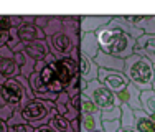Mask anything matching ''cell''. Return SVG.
Returning a JSON list of instances; mask_svg holds the SVG:
<instances>
[{
  "mask_svg": "<svg viewBox=\"0 0 155 132\" xmlns=\"http://www.w3.org/2000/svg\"><path fill=\"white\" fill-rule=\"evenodd\" d=\"M96 36H97L101 51H104V53H109L120 60H127L129 56L134 54L135 40L120 28L107 25L99 31H96Z\"/></svg>",
  "mask_w": 155,
  "mask_h": 132,
  "instance_id": "1",
  "label": "cell"
},
{
  "mask_svg": "<svg viewBox=\"0 0 155 132\" xmlns=\"http://www.w3.org/2000/svg\"><path fill=\"white\" fill-rule=\"evenodd\" d=\"M124 74L129 83L137 86L140 91H149L152 89L155 78V66L147 58L134 53L127 60H124Z\"/></svg>",
  "mask_w": 155,
  "mask_h": 132,
  "instance_id": "2",
  "label": "cell"
},
{
  "mask_svg": "<svg viewBox=\"0 0 155 132\" xmlns=\"http://www.w3.org/2000/svg\"><path fill=\"white\" fill-rule=\"evenodd\" d=\"M53 111H54V102L41 101V99H33V101L27 102V106L20 111V114L23 117L25 122L30 124L33 129H36V127L50 124Z\"/></svg>",
  "mask_w": 155,
  "mask_h": 132,
  "instance_id": "3",
  "label": "cell"
},
{
  "mask_svg": "<svg viewBox=\"0 0 155 132\" xmlns=\"http://www.w3.org/2000/svg\"><path fill=\"white\" fill-rule=\"evenodd\" d=\"M91 101L101 109V112H106V111H112V109L119 107V101H117V96L114 93H110L107 87H104L101 83L96 79V81H91L87 83L86 89L83 91Z\"/></svg>",
  "mask_w": 155,
  "mask_h": 132,
  "instance_id": "4",
  "label": "cell"
},
{
  "mask_svg": "<svg viewBox=\"0 0 155 132\" xmlns=\"http://www.w3.org/2000/svg\"><path fill=\"white\" fill-rule=\"evenodd\" d=\"M48 46H50V53L54 54L58 60L63 58H69V51L74 48V43H73V36L69 33H66L64 30L54 33V35L48 36L46 38Z\"/></svg>",
  "mask_w": 155,
  "mask_h": 132,
  "instance_id": "5",
  "label": "cell"
},
{
  "mask_svg": "<svg viewBox=\"0 0 155 132\" xmlns=\"http://www.w3.org/2000/svg\"><path fill=\"white\" fill-rule=\"evenodd\" d=\"M35 73L38 74V78H40V81H41L43 87L48 89L50 93L60 94V93L64 91V87H63V84L60 83V79H58L54 69L51 68L50 64H46L45 61H36V63H35Z\"/></svg>",
  "mask_w": 155,
  "mask_h": 132,
  "instance_id": "6",
  "label": "cell"
},
{
  "mask_svg": "<svg viewBox=\"0 0 155 132\" xmlns=\"http://www.w3.org/2000/svg\"><path fill=\"white\" fill-rule=\"evenodd\" d=\"M51 68L54 69L60 83L63 84V87L66 89L69 83L73 81L74 76L79 74V66H78V60H73V58H63V60L54 61L53 64H50Z\"/></svg>",
  "mask_w": 155,
  "mask_h": 132,
  "instance_id": "7",
  "label": "cell"
},
{
  "mask_svg": "<svg viewBox=\"0 0 155 132\" xmlns=\"http://www.w3.org/2000/svg\"><path fill=\"white\" fill-rule=\"evenodd\" d=\"M97 81L104 87H107L110 93H114V94H119L120 91H124L125 87L129 86V79L125 78L124 73L107 71V69H101V68H99Z\"/></svg>",
  "mask_w": 155,
  "mask_h": 132,
  "instance_id": "8",
  "label": "cell"
},
{
  "mask_svg": "<svg viewBox=\"0 0 155 132\" xmlns=\"http://www.w3.org/2000/svg\"><path fill=\"white\" fill-rule=\"evenodd\" d=\"M112 20V15H87V17H81V33H96L101 28L107 27Z\"/></svg>",
  "mask_w": 155,
  "mask_h": 132,
  "instance_id": "9",
  "label": "cell"
},
{
  "mask_svg": "<svg viewBox=\"0 0 155 132\" xmlns=\"http://www.w3.org/2000/svg\"><path fill=\"white\" fill-rule=\"evenodd\" d=\"M134 53L147 58V60L152 61L153 66H155V35H145V33H143L140 38L135 40Z\"/></svg>",
  "mask_w": 155,
  "mask_h": 132,
  "instance_id": "10",
  "label": "cell"
},
{
  "mask_svg": "<svg viewBox=\"0 0 155 132\" xmlns=\"http://www.w3.org/2000/svg\"><path fill=\"white\" fill-rule=\"evenodd\" d=\"M140 93H142V91H140L137 86L129 83V86L125 87L124 91H120L119 94H116V96H117L119 104L129 106L132 111H139V109H142L140 107Z\"/></svg>",
  "mask_w": 155,
  "mask_h": 132,
  "instance_id": "11",
  "label": "cell"
},
{
  "mask_svg": "<svg viewBox=\"0 0 155 132\" xmlns=\"http://www.w3.org/2000/svg\"><path fill=\"white\" fill-rule=\"evenodd\" d=\"M99 51H101V46H99L96 33H81L79 35V54H84V56L94 60Z\"/></svg>",
  "mask_w": 155,
  "mask_h": 132,
  "instance_id": "12",
  "label": "cell"
},
{
  "mask_svg": "<svg viewBox=\"0 0 155 132\" xmlns=\"http://www.w3.org/2000/svg\"><path fill=\"white\" fill-rule=\"evenodd\" d=\"M17 35L20 38V41L25 43V45L38 41V40H46L41 28H38L35 23H25V21H21V25L17 28Z\"/></svg>",
  "mask_w": 155,
  "mask_h": 132,
  "instance_id": "13",
  "label": "cell"
},
{
  "mask_svg": "<svg viewBox=\"0 0 155 132\" xmlns=\"http://www.w3.org/2000/svg\"><path fill=\"white\" fill-rule=\"evenodd\" d=\"M78 61H79V78L84 83L96 81L97 74H99V66L96 64V61L84 56V54H79V60Z\"/></svg>",
  "mask_w": 155,
  "mask_h": 132,
  "instance_id": "14",
  "label": "cell"
},
{
  "mask_svg": "<svg viewBox=\"0 0 155 132\" xmlns=\"http://www.w3.org/2000/svg\"><path fill=\"white\" fill-rule=\"evenodd\" d=\"M96 64L101 69H107V71H117V73H124V60L116 58L109 53L104 51H99L97 56L94 58Z\"/></svg>",
  "mask_w": 155,
  "mask_h": 132,
  "instance_id": "15",
  "label": "cell"
},
{
  "mask_svg": "<svg viewBox=\"0 0 155 132\" xmlns=\"http://www.w3.org/2000/svg\"><path fill=\"white\" fill-rule=\"evenodd\" d=\"M25 53L35 61H43L45 58L50 54V46H48L46 40H38V41H33L25 45Z\"/></svg>",
  "mask_w": 155,
  "mask_h": 132,
  "instance_id": "16",
  "label": "cell"
},
{
  "mask_svg": "<svg viewBox=\"0 0 155 132\" xmlns=\"http://www.w3.org/2000/svg\"><path fill=\"white\" fill-rule=\"evenodd\" d=\"M13 61L18 64V68H20V76H23V78L28 79L33 73H35V63L36 61L31 60L25 51H20V53L13 54Z\"/></svg>",
  "mask_w": 155,
  "mask_h": 132,
  "instance_id": "17",
  "label": "cell"
},
{
  "mask_svg": "<svg viewBox=\"0 0 155 132\" xmlns=\"http://www.w3.org/2000/svg\"><path fill=\"white\" fill-rule=\"evenodd\" d=\"M135 116V126L134 129L137 132H155V116H149L139 109V111H134Z\"/></svg>",
  "mask_w": 155,
  "mask_h": 132,
  "instance_id": "18",
  "label": "cell"
},
{
  "mask_svg": "<svg viewBox=\"0 0 155 132\" xmlns=\"http://www.w3.org/2000/svg\"><path fill=\"white\" fill-rule=\"evenodd\" d=\"M17 76H20V68H18V64L12 60H2L0 61V86H2L5 81H8V79H13L17 78Z\"/></svg>",
  "mask_w": 155,
  "mask_h": 132,
  "instance_id": "19",
  "label": "cell"
},
{
  "mask_svg": "<svg viewBox=\"0 0 155 132\" xmlns=\"http://www.w3.org/2000/svg\"><path fill=\"white\" fill-rule=\"evenodd\" d=\"M50 126L53 127L56 132H76L73 129V124L69 122L68 119H64L63 116H60L56 112V109L53 111V114H51V119H50Z\"/></svg>",
  "mask_w": 155,
  "mask_h": 132,
  "instance_id": "20",
  "label": "cell"
},
{
  "mask_svg": "<svg viewBox=\"0 0 155 132\" xmlns=\"http://www.w3.org/2000/svg\"><path fill=\"white\" fill-rule=\"evenodd\" d=\"M79 119H81V132H97V130H102L101 117L81 114Z\"/></svg>",
  "mask_w": 155,
  "mask_h": 132,
  "instance_id": "21",
  "label": "cell"
},
{
  "mask_svg": "<svg viewBox=\"0 0 155 132\" xmlns=\"http://www.w3.org/2000/svg\"><path fill=\"white\" fill-rule=\"evenodd\" d=\"M140 107L145 114L155 116V93L152 89L140 93Z\"/></svg>",
  "mask_w": 155,
  "mask_h": 132,
  "instance_id": "22",
  "label": "cell"
},
{
  "mask_svg": "<svg viewBox=\"0 0 155 132\" xmlns=\"http://www.w3.org/2000/svg\"><path fill=\"white\" fill-rule=\"evenodd\" d=\"M81 114L84 116H96V117H101V109L91 101L89 97L86 96L84 93H81Z\"/></svg>",
  "mask_w": 155,
  "mask_h": 132,
  "instance_id": "23",
  "label": "cell"
},
{
  "mask_svg": "<svg viewBox=\"0 0 155 132\" xmlns=\"http://www.w3.org/2000/svg\"><path fill=\"white\" fill-rule=\"evenodd\" d=\"M120 126L124 129H134L135 126V116L129 106L120 104Z\"/></svg>",
  "mask_w": 155,
  "mask_h": 132,
  "instance_id": "24",
  "label": "cell"
},
{
  "mask_svg": "<svg viewBox=\"0 0 155 132\" xmlns=\"http://www.w3.org/2000/svg\"><path fill=\"white\" fill-rule=\"evenodd\" d=\"M12 23H10V18L2 15L0 17V48L2 46H7L10 40V30H12Z\"/></svg>",
  "mask_w": 155,
  "mask_h": 132,
  "instance_id": "25",
  "label": "cell"
},
{
  "mask_svg": "<svg viewBox=\"0 0 155 132\" xmlns=\"http://www.w3.org/2000/svg\"><path fill=\"white\" fill-rule=\"evenodd\" d=\"M149 18H150V15H124V20L130 27L137 28V30H142V31L147 27V23H149Z\"/></svg>",
  "mask_w": 155,
  "mask_h": 132,
  "instance_id": "26",
  "label": "cell"
},
{
  "mask_svg": "<svg viewBox=\"0 0 155 132\" xmlns=\"http://www.w3.org/2000/svg\"><path fill=\"white\" fill-rule=\"evenodd\" d=\"M120 119L116 120H102V132H119L120 130Z\"/></svg>",
  "mask_w": 155,
  "mask_h": 132,
  "instance_id": "27",
  "label": "cell"
},
{
  "mask_svg": "<svg viewBox=\"0 0 155 132\" xmlns=\"http://www.w3.org/2000/svg\"><path fill=\"white\" fill-rule=\"evenodd\" d=\"M116 119H120V106L112 109V111L101 112V120H116Z\"/></svg>",
  "mask_w": 155,
  "mask_h": 132,
  "instance_id": "28",
  "label": "cell"
},
{
  "mask_svg": "<svg viewBox=\"0 0 155 132\" xmlns=\"http://www.w3.org/2000/svg\"><path fill=\"white\" fill-rule=\"evenodd\" d=\"M13 112H15V109H12L10 106H0V120H8L10 117L13 116Z\"/></svg>",
  "mask_w": 155,
  "mask_h": 132,
  "instance_id": "29",
  "label": "cell"
},
{
  "mask_svg": "<svg viewBox=\"0 0 155 132\" xmlns=\"http://www.w3.org/2000/svg\"><path fill=\"white\" fill-rule=\"evenodd\" d=\"M13 132H35V129L30 126V124H27V122H21V124H17V126H13V127H10Z\"/></svg>",
  "mask_w": 155,
  "mask_h": 132,
  "instance_id": "30",
  "label": "cell"
},
{
  "mask_svg": "<svg viewBox=\"0 0 155 132\" xmlns=\"http://www.w3.org/2000/svg\"><path fill=\"white\" fill-rule=\"evenodd\" d=\"M143 33H145V35H155V15H150L149 23L143 28Z\"/></svg>",
  "mask_w": 155,
  "mask_h": 132,
  "instance_id": "31",
  "label": "cell"
},
{
  "mask_svg": "<svg viewBox=\"0 0 155 132\" xmlns=\"http://www.w3.org/2000/svg\"><path fill=\"white\" fill-rule=\"evenodd\" d=\"M12 58H13V53L8 46H2V48H0V61L2 60H12Z\"/></svg>",
  "mask_w": 155,
  "mask_h": 132,
  "instance_id": "32",
  "label": "cell"
},
{
  "mask_svg": "<svg viewBox=\"0 0 155 132\" xmlns=\"http://www.w3.org/2000/svg\"><path fill=\"white\" fill-rule=\"evenodd\" d=\"M35 132H56L53 129V127L50 126V124H46V126H41V127H36Z\"/></svg>",
  "mask_w": 155,
  "mask_h": 132,
  "instance_id": "33",
  "label": "cell"
},
{
  "mask_svg": "<svg viewBox=\"0 0 155 132\" xmlns=\"http://www.w3.org/2000/svg\"><path fill=\"white\" fill-rule=\"evenodd\" d=\"M8 130H10L8 124H7L5 120H0V132H8Z\"/></svg>",
  "mask_w": 155,
  "mask_h": 132,
  "instance_id": "34",
  "label": "cell"
},
{
  "mask_svg": "<svg viewBox=\"0 0 155 132\" xmlns=\"http://www.w3.org/2000/svg\"><path fill=\"white\" fill-rule=\"evenodd\" d=\"M119 132H137V130H135V129H124V127H120Z\"/></svg>",
  "mask_w": 155,
  "mask_h": 132,
  "instance_id": "35",
  "label": "cell"
},
{
  "mask_svg": "<svg viewBox=\"0 0 155 132\" xmlns=\"http://www.w3.org/2000/svg\"><path fill=\"white\" fill-rule=\"evenodd\" d=\"M152 91L155 93V78H153V83H152Z\"/></svg>",
  "mask_w": 155,
  "mask_h": 132,
  "instance_id": "36",
  "label": "cell"
},
{
  "mask_svg": "<svg viewBox=\"0 0 155 132\" xmlns=\"http://www.w3.org/2000/svg\"><path fill=\"white\" fill-rule=\"evenodd\" d=\"M97 132H102V130H97Z\"/></svg>",
  "mask_w": 155,
  "mask_h": 132,
  "instance_id": "37",
  "label": "cell"
}]
</instances>
